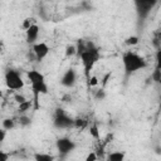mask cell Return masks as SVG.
I'll use <instances>...</instances> for the list:
<instances>
[{
  "mask_svg": "<svg viewBox=\"0 0 161 161\" xmlns=\"http://www.w3.org/2000/svg\"><path fill=\"white\" fill-rule=\"evenodd\" d=\"M16 126V122L13 118H4L1 122V128H5L6 131H11L14 130Z\"/></svg>",
  "mask_w": 161,
  "mask_h": 161,
  "instance_id": "obj_14",
  "label": "cell"
},
{
  "mask_svg": "<svg viewBox=\"0 0 161 161\" xmlns=\"http://www.w3.org/2000/svg\"><path fill=\"white\" fill-rule=\"evenodd\" d=\"M55 147H57V151L59 152L60 156H67L75 150L77 145L72 138L64 136V137H59L55 141Z\"/></svg>",
  "mask_w": 161,
  "mask_h": 161,
  "instance_id": "obj_7",
  "label": "cell"
},
{
  "mask_svg": "<svg viewBox=\"0 0 161 161\" xmlns=\"http://www.w3.org/2000/svg\"><path fill=\"white\" fill-rule=\"evenodd\" d=\"M4 82H5L6 88L13 92H20L25 86V80L23 79V75L20 74L19 70H16L14 68H8L5 70Z\"/></svg>",
  "mask_w": 161,
  "mask_h": 161,
  "instance_id": "obj_4",
  "label": "cell"
},
{
  "mask_svg": "<svg viewBox=\"0 0 161 161\" xmlns=\"http://www.w3.org/2000/svg\"><path fill=\"white\" fill-rule=\"evenodd\" d=\"M34 158L36 161H53L55 158V156L50 155V153H44V152H38L34 155Z\"/></svg>",
  "mask_w": 161,
  "mask_h": 161,
  "instance_id": "obj_15",
  "label": "cell"
},
{
  "mask_svg": "<svg viewBox=\"0 0 161 161\" xmlns=\"http://www.w3.org/2000/svg\"><path fill=\"white\" fill-rule=\"evenodd\" d=\"M157 83H158V84H160V87H161V78H160V80H158Z\"/></svg>",
  "mask_w": 161,
  "mask_h": 161,
  "instance_id": "obj_30",
  "label": "cell"
},
{
  "mask_svg": "<svg viewBox=\"0 0 161 161\" xmlns=\"http://www.w3.org/2000/svg\"><path fill=\"white\" fill-rule=\"evenodd\" d=\"M34 23H36L34 18H26V19H24V20H23L21 28H23L24 30H26V29H28V28H30V26H31Z\"/></svg>",
  "mask_w": 161,
  "mask_h": 161,
  "instance_id": "obj_22",
  "label": "cell"
},
{
  "mask_svg": "<svg viewBox=\"0 0 161 161\" xmlns=\"http://www.w3.org/2000/svg\"><path fill=\"white\" fill-rule=\"evenodd\" d=\"M126 158V152L125 151H112L107 155L108 161H123Z\"/></svg>",
  "mask_w": 161,
  "mask_h": 161,
  "instance_id": "obj_11",
  "label": "cell"
},
{
  "mask_svg": "<svg viewBox=\"0 0 161 161\" xmlns=\"http://www.w3.org/2000/svg\"><path fill=\"white\" fill-rule=\"evenodd\" d=\"M155 153L161 155V147H156V148H155Z\"/></svg>",
  "mask_w": 161,
  "mask_h": 161,
  "instance_id": "obj_29",
  "label": "cell"
},
{
  "mask_svg": "<svg viewBox=\"0 0 161 161\" xmlns=\"http://www.w3.org/2000/svg\"><path fill=\"white\" fill-rule=\"evenodd\" d=\"M133 5H135V11H136V15H137V19L138 21H145L151 11L156 8L158 0H132Z\"/></svg>",
  "mask_w": 161,
  "mask_h": 161,
  "instance_id": "obj_5",
  "label": "cell"
},
{
  "mask_svg": "<svg viewBox=\"0 0 161 161\" xmlns=\"http://www.w3.org/2000/svg\"><path fill=\"white\" fill-rule=\"evenodd\" d=\"M77 52H78V49H77V44H68V45L65 47L64 54H65L67 58H70V57L77 55Z\"/></svg>",
  "mask_w": 161,
  "mask_h": 161,
  "instance_id": "obj_16",
  "label": "cell"
},
{
  "mask_svg": "<svg viewBox=\"0 0 161 161\" xmlns=\"http://www.w3.org/2000/svg\"><path fill=\"white\" fill-rule=\"evenodd\" d=\"M138 42H140V39H138V36H136V35H131V36H128V38H126V40H125V44L126 45H137L138 44Z\"/></svg>",
  "mask_w": 161,
  "mask_h": 161,
  "instance_id": "obj_20",
  "label": "cell"
},
{
  "mask_svg": "<svg viewBox=\"0 0 161 161\" xmlns=\"http://www.w3.org/2000/svg\"><path fill=\"white\" fill-rule=\"evenodd\" d=\"M87 121L86 119H83V118H75L74 119V127H80V128H83V127H86L87 126Z\"/></svg>",
  "mask_w": 161,
  "mask_h": 161,
  "instance_id": "obj_23",
  "label": "cell"
},
{
  "mask_svg": "<svg viewBox=\"0 0 161 161\" xmlns=\"http://www.w3.org/2000/svg\"><path fill=\"white\" fill-rule=\"evenodd\" d=\"M18 122H19V125H20L21 127H28V126L31 125V118H30L26 113H23V114L19 116Z\"/></svg>",
  "mask_w": 161,
  "mask_h": 161,
  "instance_id": "obj_17",
  "label": "cell"
},
{
  "mask_svg": "<svg viewBox=\"0 0 161 161\" xmlns=\"http://www.w3.org/2000/svg\"><path fill=\"white\" fill-rule=\"evenodd\" d=\"M6 130L5 128H1L0 130V143H3L4 141H5V137H6Z\"/></svg>",
  "mask_w": 161,
  "mask_h": 161,
  "instance_id": "obj_27",
  "label": "cell"
},
{
  "mask_svg": "<svg viewBox=\"0 0 161 161\" xmlns=\"http://www.w3.org/2000/svg\"><path fill=\"white\" fill-rule=\"evenodd\" d=\"M6 160H8V155L1 151V152H0V161H6Z\"/></svg>",
  "mask_w": 161,
  "mask_h": 161,
  "instance_id": "obj_28",
  "label": "cell"
},
{
  "mask_svg": "<svg viewBox=\"0 0 161 161\" xmlns=\"http://www.w3.org/2000/svg\"><path fill=\"white\" fill-rule=\"evenodd\" d=\"M53 125L58 130H68L74 127V118L70 117L63 108H57L53 117Z\"/></svg>",
  "mask_w": 161,
  "mask_h": 161,
  "instance_id": "obj_6",
  "label": "cell"
},
{
  "mask_svg": "<svg viewBox=\"0 0 161 161\" xmlns=\"http://www.w3.org/2000/svg\"><path fill=\"white\" fill-rule=\"evenodd\" d=\"M26 78L29 80L31 93H33V102H34V111H38L40 107L39 98L40 96H45L49 93V87L45 79V75L38 69H30L26 72Z\"/></svg>",
  "mask_w": 161,
  "mask_h": 161,
  "instance_id": "obj_2",
  "label": "cell"
},
{
  "mask_svg": "<svg viewBox=\"0 0 161 161\" xmlns=\"http://www.w3.org/2000/svg\"><path fill=\"white\" fill-rule=\"evenodd\" d=\"M77 57L80 59L83 73L86 77V80L88 82L91 78V72L93 70L94 65L101 59V50L91 40H83L79 39L77 43Z\"/></svg>",
  "mask_w": 161,
  "mask_h": 161,
  "instance_id": "obj_1",
  "label": "cell"
},
{
  "mask_svg": "<svg viewBox=\"0 0 161 161\" xmlns=\"http://www.w3.org/2000/svg\"><path fill=\"white\" fill-rule=\"evenodd\" d=\"M87 83H88V86H89V87H94V86H97V84H98V79H97V77H96V75H91V78H89V80H88Z\"/></svg>",
  "mask_w": 161,
  "mask_h": 161,
  "instance_id": "obj_25",
  "label": "cell"
},
{
  "mask_svg": "<svg viewBox=\"0 0 161 161\" xmlns=\"http://www.w3.org/2000/svg\"><path fill=\"white\" fill-rule=\"evenodd\" d=\"M31 52L35 57V59L38 62H42L43 59H45L50 52V47L45 43V42H36L31 45Z\"/></svg>",
  "mask_w": 161,
  "mask_h": 161,
  "instance_id": "obj_8",
  "label": "cell"
},
{
  "mask_svg": "<svg viewBox=\"0 0 161 161\" xmlns=\"http://www.w3.org/2000/svg\"><path fill=\"white\" fill-rule=\"evenodd\" d=\"M155 63H156L155 69L161 70V48L156 49V52H155Z\"/></svg>",
  "mask_w": 161,
  "mask_h": 161,
  "instance_id": "obj_18",
  "label": "cell"
},
{
  "mask_svg": "<svg viewBox=\"0 0 161 161\" xmlns=\"http://www.w3.org/2000/svg\"><path fill=\"white\" fill-rule=\"evenodd\" d=\"M89 133H91V136L92 137H94V138H99V131H98V126L96 125V123H92L91 126H89Z\"/></svg>",
  "mask_w": 161,
  "mask_h": 161,
  "instance_id": "obj_21",
  "label": "cell"
},
{
  "mask_svg": "<svg viewBox=\"0 0 161 161\" xmlns=\"http://www.w3.org/2000/svg\"><path fill=\"white\" fill-rule=\"evenodd\" d=\"M14 99L18 102V104H20V103H23V102H25V101H26V98H25L23 94H20L19 92H16V93H15V96H14Z\"/></svg>",
  "mask_w": 161,
  "mask_h": 161,
  "instance_id": "obj_24",
  "label": "cell"
},
{
  "mask_svg": "<svg viewBox=\"0 0 161 161\" xmlns=\"http://www.w3.org/2000/svg\"><path fill=\"white\" fill-rule=\"evenodd\" d=\"M122 65L126 77H130L147 68V60L141 54L133 50H127L122 54Z\"/></svg>",
  "mask_w": 161,
  "mask_h": 161,
  "instance_id": "obj_3",
  "label": "cell"
},
{
  "mask_svg": "<svg viewBox=\"0 0 161 161\" xmlns=\"http://www.w3.org/2000/svg\"><path fill=\"white\" fill-rule=\"evenodd\" d=\"M106 97H107V93H106L104 88H99L94 92V99H97V101H103Z\"/></svg>",
  "mask_w": 161,
  "mask_h": 161,
  "instance_id": "obj_19",
  "label": "cell"
},
{
  "mask_svg": "<svg viewBox=\"0 0 161 161\" xmlns=\"http://www.w3.org/2000/svg\"><path fill=\"white\" fill-rule=\"evenodd\" d=\"M39 33H40V28L36 23H34L30 28H28L25 30V40L29 45H33L34 43L38 42V38H39Z\"/></svg>",
  "mask_w": 161,
  "mask_h": 161,
  "instance_id": "obj_10",
  "label": "cell"
},
{
  "mask_svg": "<svg viewBox=\"0 0 161 161\" xmlns=\"http://www.w3.org/2000/svg\"><path fill=\"white\" fill-rule=\"evenodd\" d=\"M31 107H34V102H33V101L26 99L25 102H23V103H20V104H19L18 111H19V113H20V114H23V113H26Z\"/></svg>",
  "mask_w": 161,
  "mask_h": 161,
  "instance_id": "obj_12",
  "label": "cell"
},
{
  "mask_svg": "<svg viewBox=\"0 0 161 161\" xmlns=\"http://www.w3.org/2000/svg\"><path fill=\"white\" fill-rule=\"evenodd\" d=\"M151 40H152V44H153V47L156 49L161 48V29H157V30L153 31Z\"/></svg>",
  "mask_w": 161,
  "mask_h": 161,
  "instance_id": "obj_13",
  "label": "cell"
},
{
  "mask_svg": "<svg viewBox=\"0 0 161 161\" xmlns=\"http://www.w3.org/2000/svg\"><path fill=\"white\" fill-rule=\"evenodd\" d=\"M77 83V72L73 68H68L60 77V84L65 88H72Z\"/></svg>",
  "mask_w": 161,
  "mask_h": 161,
  "instance_id": "obj_9",
  "label": "cell"
},
{
  "mask_svg": "<svg viewBox=\"0 0 161 161\" xmlns=\"http://www.w3.org/2000/svg\"><path fill=\"white\" fill-rule=\"evenodd\" d=\"M97 158H98L97 153H96L94 151H92V152H89V153L87 155V157H86V161H94V160H97Z\"/></svg>",
  "mask_w": 161,
  "mask_h": 161,
  "instance_id": "obj_26",
  "label": "cell"
}]
</instances>
